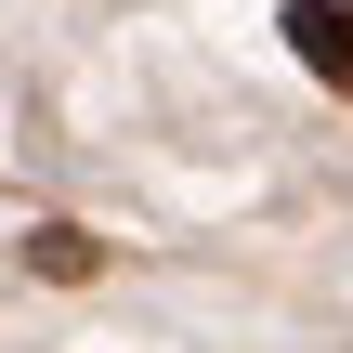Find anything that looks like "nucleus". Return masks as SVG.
<instances>
[{"instance_id":"1","label":"nucleus","mask_w":353,"mask_h":353,"mask_svg":"<svg viewBox=\"0 0 353 353\" xmlns=\"http://www.w3.org/2000/svg\"><path fill=\"white\" fill-rule=\"evenodd\" d=\"M26 262H39V275H65V288H79V275H92V262H105V249H92V236H79V223H39V236H26Z\"/></svg>"}]
</instances>
